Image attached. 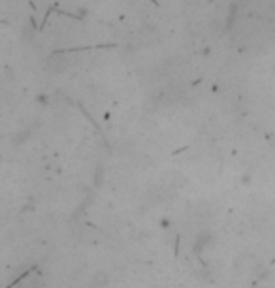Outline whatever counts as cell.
I'll return each mask as SVG.
<instances>
[{"label":"cell","instance_id":"obj_1","mask_svg":"<svg viewBox=\"0 0 275 288\" xmlns=\"http://www.w3.org/2000/svg\"><path fill=\"white\" fill-rule=\"evenodd\" d=\"M107 273H104V271H100V273H96V275H93V284L94 286H104V284H107Z\"/></svg>","mask_w":275,"mask_h":288}]
</instances>
